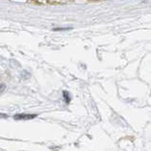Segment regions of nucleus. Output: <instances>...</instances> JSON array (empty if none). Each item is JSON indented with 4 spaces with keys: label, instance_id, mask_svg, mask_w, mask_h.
Listing matches in <instances>:
<instances>
[{
    "label": "nucleus",
    "instance_id": "f257e3e1",
    "mask_svg": "<svg viewBox=\"0 0 151 151\" xmlns=\"http://www.w3.org/2000/svg\"><path fill=\"white\" fill-rule=\"evenodd\" d=\"M37 116V115H30V114H19V115L14 116V119H19V121H29L33 119Z\"/></svg>",
    "mask_w": 151,
    "mask_h": 151
},
{
    "label": "nucleus",
    "instance_id": "f03ea898",
    "mask_svg": "<svg viewBox=\"0 0 151 151\" xmlns=\"http://www.w3.org/2000/svg\"><path fill=\"white\" fill-rule=\"evenodd\" d=\"M63 96H64V99L65 100H67V103H68V102H69L70 101V99H69V97H68V93L67 92H65V91H64V92H63Z\"/></svg>",
    "mask_w": 151,
    "mask_h": 151
},
{
    "label": "nucleus",
    "instance_id": "7ed1b4c3",
    "mask_svg": "<svg viewBox=\"0 0 151 151\" xmlns=\"http://www.w3.org/2000/svg\"><path fill=\"white\" fill-rule=\"evenodd\" d=\"M0 118H7V116L6 115H2V114H1V115H0Z\"/></svg>",
    "mask_w": 151,
    "mask_h": 151
}]
</instances>
